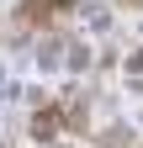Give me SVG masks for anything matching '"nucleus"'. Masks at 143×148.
Returning a JSON list of instances; mask_svg holds the SVG:
<instances>
[{
  "label": "nucleus",
  "instance_id": "2",
  "mask_svg": "<svg viewBox=\"0 0 143 148\" xmlns=\"http://www.w3.org/2000/svg\"><path fill=\"white\" fill-rule=\"evenodd\" d=\"M133 5H143V0H133Z\"/></svg>",
  "mask_w": 143,
  "mask_h": 148
},
{
  "label": "nucleus",
  "instance_id": "1",
  "mask_svg": "<svg viewBox=\"0 0 143 148\" xmlns=\"http://www.w3.org/2000/svg\"><path fill=\"white\" fill-rule=\"evenodd\" d=\"M64 127H69L64 122V106H43L37 116H32V132H37V138H58Z\"/></svg>",
  "mask_w": 143,
  "mask_h": 148
}]
</instances>
